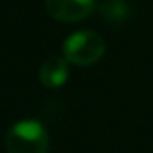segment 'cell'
Instances as JSON below:
<instances>
[{"label": "cell", "mask_w": 153, "mask_h": 153, "mask_svg": "<svg viewBox=\"0 0 153 153\" xmlns=\"http://www.w3.org/2000/svg\"><path fill=\"white\" fill-rule=\"evenodd\" d=\"M6 149L7 153H47L49 135L38 121H18L6 135Z\"/></svg>", "instance_id": "1"}, {"label": "cell", "mask_w": 153, "mask_h": 153, "mask_svg": "<svg viewBox=\"0 0 153 153\" xmlns=\"http://www.w3.org/2000/svg\"><path fill=\"white\" fill-rule=\"evenodd\" d=\"M105 54V40L94 31H78L63 43V58L68 63L88 67L99 61Z\"/></svg>", "instance_id": "2"}, {"label": "cell", "mask_w": 153, "mask_h": 153, "mask_svg": "<svg viewBox=\"0 0 153 153\" xmlns=\"http://www.w3.org/2000/svg\"><path fill=\"white\" fill-rule=\"evenodd\" d=\"M96 6V0H47V13L58 22H79L87 18Z\"/></svg>", "instance_id": "3"}, {"label": "cell", "mask_w": 153, "mask_h": 153, "mask_svg": "<svg viewBox=\"0 0 153 153\" xmlns=\"http://www.w3.org/2000/svg\"><path fill=\"white\" fill-rule=\"evenodd\" d=\"M68 79V61L65 58L52 56L40 67V81L49 88H58Z\"/></svg>", "instance_id": "4"}, {"label": "cell", "mask_w": 153, "mask_h": 153, "mask_svg": "<svg viewBox=\"0 0 153 153\" xmlns=\"http://www.w3.org/2000/svg\"><path fill=\"white\" fill-rule=\"evenodd\" d=\"M103 15L108 20L119 22L128 15V6L123 2V0H108V2L103 6Z\"/></svg>", "instance_id": "5"}]
</instances>
